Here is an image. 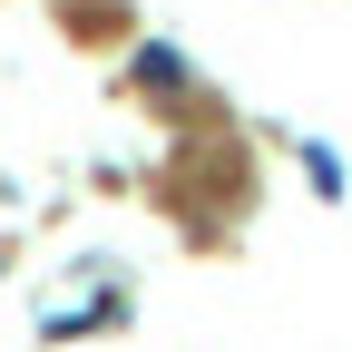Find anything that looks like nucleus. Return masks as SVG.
Segmentation results:
<instances>
[{"instance_id":"obj_1","label":"nucleus","mask_w":352,"mask_h":352,"mask_svg":"<svg viewBox=\"0 0 352 352\" xmlns=\"http://www.w3.org/2000/svg\"><path fill=\"white\" fill-rule=\"evenodd\" d=\"M138 78L147 88H186V59H176V50H138Z\"/></svg>"},{"instance_id":"obj_2","label":"nucleus","mask_w":352,"mask_h":352,"mask_svg":"<svg viewBox=\"0 0 352 352\" xmlns=\"http://www.w3.org/2000/svg\"><path fill=\"white\" fill-rule=\"evenodd\" d=\"M303 176H314V196H342V166H333L323 147H303Z\"/></svg>"}]
</instances>
